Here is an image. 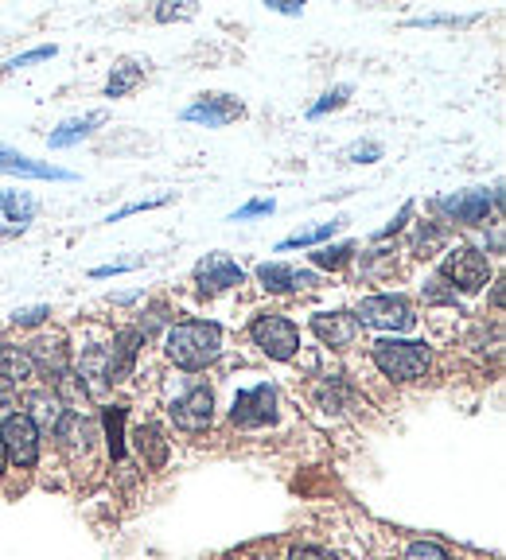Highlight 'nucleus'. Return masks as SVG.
I'll return each mask as SVG.
<instances>
[{
	"instance_id": "nucleus-1",
	"label": "nucleus",
	"mask_w": 506,
	"mask_h": 560,
	"mask_svg": "<svg viewBox=\"0 0 506 560\" xmlns=\"http://www.w3.org/2000/svg\"><path fill=\"white\" fill-rule=\"evenodd\" d=\"M164 354L180 370H207L222 354V331H218V323H207V319L172 323L168 335H164Z\"/></svg>"
},
{
	"instance_id": "nucleus-2",
	"label": "nucleus",
	"mask_w": 506,
	"mask_h": 560,
	"mask_svg": "<svg viewBox=\"0 0 506 560\" xmlns=\"http://www.w3.org/2000/svg\"><path fill=\"white\" fill-rule=\"evenodd\" d=\"M370 362L390 382H417L429 374L433 350L425 343H413V339H378V343H370Z\"/></svg>"
},
{
	"instance_id": "nucleus-3",
	"label": "nucleus",
	"mask_w": 506,
	"mask_h": 560,
	"mask_svg": "<svg viewBox=\"0 0 506 560\" xmlns=\"http://www.w3.org/2000/svg\"><path fill=\"white\" fill-rule=\"evenodd\" d=\"M440 280L460 296V292H483L487 288V280H491V261L479 253V249H471V245H456V249H448L444 253V261H440Z\"/></svg>"
},
{
	"instance_id": "nucleus-4",
	"label": "nucleus",
	"mask_w": 506,
	"mask_h": 560,
	"mask_svg": "<svg viewBox=\"0 0 506 560\" xmlns=\"http://www.w3.org/2000/svg\"><path fill=\"white\" fill-rule=\"evenodd\" d=\"M250 339L253 347H261L273 362H292L300 354V327L281 312L257 315L250 323Z\"/></svg>"
},
{
	"instance_id": "nucleus-5",
	"label": "nucleus",
	"mask_w": 506,
	"mask_h": 560,
	"mask_svg": "<svg viewBox=\"0 0 506 560\" xmlns=\"http://www.w3.org/2000/svg\"><path fill=\"white\" fill-rule=\"evenodd\" d=\"M355 319H359V327H378V331H386L390 339L401 335V331H409L413 323H417V315H413V304L405 300V296H366L359 300V308H355Z\"/></svg>"
},
{
	"instance_id": "nucleus-6",
	"label": "nucleus",
	"mask_w": 506,
	"mask_h": 560,
	"mask_svg": "<svg viewBox=\"0 0 506 560\" xmlns=\"http://www.w3.org/2000/svg\"><path fill=\"white\" fill-rule=\"evenodd\" d=\"M277 409H281L277 385L257 382V385H246V389H238V393H234L230 420H234L238 428L253 432V428H265V424H273V420H277Z\"/></svg>"
},
{
	"instance_id": "nucleus-7",
	"label": "nucleus",
	"mask_w": 506,
	"mask_h": 560,
	"mask_svg": "<svg viewBox=\"0 0 506 560\" xmlns=\"http://www.w3.org/2000/svg\"><path fill=\"white\" fill-rule=\"evenodd\" d=\"M168 420H172L180 432H191V436H195V432H207V428L215 424V393H211V385L191 382L180 397H172Z\"/></svg>"
},
{
	"instance_id": "nucleus-8",
	"label": "nucleus",
	"mask_w": 506,
	"mask_h": 560,
	"mask_svg": "<svg viewBox=\"0 0 506 560\" xmlns=\"http://www.w3.org/2000/svg\"><path fill=\"white\" fill-rule=\"evenodd\" d=\"M0 448L8 455V463L16 467H36L39 463V428L24 413L0 420Z\"/></svg>"
},
{
	"instance_id": "nucleus-9",
	"label": "nucleus",
	"mask_w": 506,
	"mask_h": 560,
	"mask_svg": "<svg viewBox=\"0 0 506 560\" xmlns=\"http://www.w3.org/2000/svg\"><path fill=\"white\" fill-rule=\"evenodd\" d=\"M24 350H28L32 366H36V374L51 378V382H59L71 370V347H67V335L63 331H39Z\"/></svg>"
},
{
	"instance_id": "nucleus-10",
	"label": "nucleus",
	"mask_w": 506,
	"mask_h": 560,
	"mask_svg": "<svg viewBox=\"0 0 506 560\" xmlns=\"http://www.w3.org/2000/svg\"><path fill=\"white\" fill-rule=\"evenodd\" d=\"M499 207V191L487 195V191H456V195H440L436 210L448 214V222H460V226H479L487 222V214Z\"/></svg>"
},
{
	"instance_id": "nucleus-11",
	"label": "nucleus",
	"mask_w": 506,
	"mask_h": 560,
	"mask_svg": "<svg viewBox=\"0 0 506 560\" xmlns=\"http://www.w3.org/2000/svg\"><path fill=\"white\" fill-rule=\"evenodd\" d=\"M195 284H199L203 296H218V292H226V288L246 284V269H242L234 257H226V253H211V257H203V261L195 265Z\"/></svg>"
},
{
	"instance_id": "nucleus-12",
	"label": "nucleus",
	"mask_w": 506,
	"mask_h": 560,
	"mask_svg": "<svg viewBox=\"0 0 506 560\" xmlns=\"http://www.w3.org/2000/svg\"><path fill=\"white\" fill-rule=\"evenodd\" d=\"M246 109L234 94H203L199 102H191L183 109V121H195V125H207V129H222L230 121H238Z\"/></svg>"
},
{
	"instance_id": "nucleus-13",
	"label": "nucleus",
	"mask_w": 506,
	"mask_h": 560,
	"mask_svg": "<svg viewBox=\"0 0 506 560\" xmlns=\"http://www.w3.org/2000/svg\"><path fill=\"white\" fill-rule=\"evenodd\" d=\"M133 452H137V459L145 463L148 471H164L168 459H172V440H168V432L156 420H141L133 428Z\"/></svg>"
},
{
	"instance_id": "nucleus-14",
	"label": "nucleus",
	"mask_w": 506,
	"mask_h": 560,
	"mask_svg": "<svg viewBox=\"0 0 506 560\" xmlns=\"http://www.w3.org/2000/svg\"><path fill=\"white\" fill-rule=\"evenodd\" d=\"M312 331H316V339L324 343V347H335V350H347V347H359V319L351 312H320L312 315Z\"/></svg>"
},
{
	"instance_id": "nucleus-15",
	"label": "nucleus",
	"mask_w": 506,
	"mask_h": 560,
	"mask_svg": "<svg viewBox=\"0 0 506 560\" xmlns=\"http://www.w3.org/2000/svg\"><path fill=\"white\" fill-rule=\"evenodd\" d=\"M253 277H257V284H261L265 292H300V288L320 284L316 273L296 269V265H281V261H265V265H257Z\"/></svg>"
},
{
	"instance_id": "nucleus-16",
	"label": "nucleus",
	"mask_w": 506,
	"mask_h": 560,
	"mask_svg": "<svg viewBox=\"0 0 506 560\" xmlns=\"http://www.w3.org/2000/svg\"><path fill=\"white\" fill-rule=\"evenodd\" d=\"M39 203L28 191H0V234H24L36 222Z\"/></svg>"
},
{
	"instance_id": "nucleus-17",
	"label": "nucleus",
	"mask_w": 506,
	"mask_h": 560,
	"mask_svg": "<svg viewBox=\"0 0 506 560\" xmlns=\"http://www.w3.org/2000/svg\"><path fill=\"white\" fill-rule=\"evenodd\" d=\"M24 417L36 424L39 432H51L55 436V428H59V420L67 417V405L59 401V393L47 385V389H32L28 393V413Z\"/></svg>"
},
{
	"instance_id": "nucleus-18",
	"label": "nucleus",
	"mask_w": 506,
	"mask_h": 560,
	"mask_svg": "<svg viewBox=\"0 0 506 560\" xmlns=\"http://www.w3.org/2000/svg\"><path fill=\"white\" fill-rule=\"evenodd\" d=\"M0 172L4 175H28V179H74V172H63V168H51V164H39L32 156L0 144Z\"/></svg>"
},
{
	"instance_id": "nucleus-19",
	"label": "nucleus",
	"mask_w": 506,
	"mask_h": 560,
	"mask_svg": "<svg viewBox=\"0 0 506 560\" xmlns=\"http://www.w3.org/2000/svg\"><path fill=\"white\" fill-rule=\"evenodd\" d=\"M32 378H36V366H32L28 350L24 347H0V385L20 389V385H28Z\"/></svg>"
},
{
	"instance_id": "nucleus-20",
	"label": "nucleus",
	"mask_w": 506,
	"mask_h": 560,
	"mask_svg": "<svg viewBox=\"0 0 506 560\" xmlns=\"http://www.w3.org/2000/svg\"><path fill=\"white\" fill-rule=\"evenodd\" d=\"M98 125H106V113H102V109L82 113V117H71V121H63V125L47 137V144H51V148H71V144H78L82 137H90Z\"/></svg>"
},
{
	"instance_id": "nucleus-21",
	"label": "nucleus",
	"mask_w": 506,
	"mask_h": 560,
	"mask_svg": "<svg viewBox=\"0 0 506 560\" xmlns=\"http://www.w3.org/2000/svg\"><path fill=\"white\" fill-rule=\"evenodd\" d=\"M347 226V218H335V222H320V226H312V230H300V234H292L285 242H277V253H285V249H304V245H320L327 242L331 234H339Z\"/></svg>"
},
{
	"instance_id": "nucleus-22",
	"label": "nucleus",
	"mask_w": 506,
	"mask_h": 560,
	"mask_svg": "<svg viewBox=\"0 0 506 560\" xmlns=\"http://www.w3.org/2000/svg\"><path fill=\"white\" fill-rule=\"evenodd\" d=\"M106 448L113 463L125 459V405H109L106 409Z\"/></svg>"
},
{
	"instance_id": "nucleus-23",
	"label": "nucleus",
	"mask_w": 506,
	"mask_h": 560,
	"mask_svg": "<svg viewBox=\"0 0 506 560\" xmlns=\"http://www.w3.org/2000/svg\"><path fill=\"white\" fill-rule=\"evenodd\" d=\"M141 78H145V67H141V63H121V67L109 74L106 98H125L129 90H137V86H141Z\"/></svg>"
},
{
	"instance_id": "nucleus-24",
	"label": "nucleus",
	"mask_w": 506,
	"mask_h": 560,
	"mask_svg": "<svg viewBox=\"0 0 506 560\" xmlns=\"http://www.w3.org/2000/svg\"><path fill=\"white\" fill-rule=\"evenodd\" d=\"M448 242V230L444 226H436V222H421L417 226V234H413V253H421V257H433L436 245Z\"/></svg>"
},
{
	"instance_id": "nucleus-25",
	"label": "nucleus",
	"mask_w": 506,
	"mask_h": 560,
	"mask_svg": "<svg viewBox=\"0 0 506 560\" xmlns=\"http://www.w3.org/2000/svg\"><path fill=\"white\" fill-rule=\"evenodd\" d=\"M351 257H355V242L327 245V249H320V253H312V261H316L320 269H343Z\"/></svg>"
},
{
	"instance_id": "nucleus-26",
	"label": "nucleus",
	"mask_w": 506,
	"mask_h": 560,
	"mask_svg": "<svg viewBox=\"0 0 506 560\" xmlns=\"http://www.w3.org/2000/svg\"><path fill=\"white\" fill-rule=\"evenodd\" d=\"M343 160H351V164H374V160H382V144L378 140H359V144H351L343 152Z\"/></svg>"
},
{
	"instance_id": "nucleus-27",
	"label": "nucleus",
	"mask_w": 506,
	"mask_h": 560,
	"mask_svg": "<svg viewBox=\"0 0 506 560\" xmlns=\"http://www.w3.org/2000/svg\"><path fill=\"white\" fill-rule=\"evenodd\" d=\"M347 98H351V86H335V90H327L324 98L308 109V117L316 121V117H324V113H331V109H339V105L347 102Z\"/></svg>"
},
{
	"instance_id": "nucleus-28",
	"label": "nucleus",
	"mask_w": 506,
	"mask_h": 560,
	"mask_svg": "<svg viewBox=\"0 0 506 560\" xmlns=\"http://www.w3.org/2000/svg\"><path fill=\"white\" fill-rule=\"evenodd\" d=\"M421 296H425V304H452V308L460 304V296H456V292H452V288H448L440 277L429 280V284L421 288Z\"/></svg>"
},
{
	"instance_id": "nucleus-29",
	"label": "nucleus",
	"mask_w": 506,
	"mask_h": 560,
	"mask_svg": "<svg viewBox=\"0 0 506 560\" xmlns=\"http://www.w3.org/2000/svg\"><path fill=\"white\" fill-rule=\"evenodd\" d=\"M55 55H59V47H55V43H47V47H36V51H24V55H16V59H8V67H4V70L32 67V63H43V59H55Z\"/></svg>"
},
{
	"instance_id": "nucleus-30",
	"label": "nucleus",
	"mask_w": 506,
	"mask_h": 560,
	"mask_svg": "<svg viewBox=\"0 0 506 560\" xmlns=\"http://www.w3.org/2000/svg\"><path fill=\"white\" fill-rule=\"evenodd\" d=\"M405 560H452L436 541H413L409 549H405Z\"/></svg>"
},
{
	"instance_id": "nucleus-31",
	"label": "nucleus",
	"mask_w": 506,
	"mask_h": 560,
	"mask_svg": "<svg viewBox=\"0 0 506 560\" xmlns=\"http://www.w3.org/2000/svg\"><path fill=\"white\" fill-rule=\"evenodd\" d=\"M273 210H277V203H273V199H253V203H246L242 210H234V214H230V222H250V218L273 214Z\"/></svg>"
},
{
	"instance_id": "nucleus-32",
	"label": "nucleus",
	"mask_w": 506,
	"mask_h": 560,
	"mask_svg": "<svg viewBox=\"0 0 506 560\" xmlns=\"http://www.w3.org/2000/svg\"><path fill=\"white\" fill-rule=\"evenodd\" d=\"M164 203H168V195H156V199H141V203H129V207L113 210L106 222H121V218H129V214H141V210H156V207H164Z\"/></svg>"
},
{
	"instance_id": "nucleus-33",
	"label": "nucleus",
	"mask_w": 506,
	"mask_h": 560,
	"mask_svg": "<svg viewBox=\"0 0 506 560\" xmlns=\"http://www.w3.org/2000/svg\"><path fill=\"white\" fill-rule=\"evenodd\" d=\"M47 315H51L47 304H39V308H20V312L12 315V323H16V327H36V323H43Z\"/></svg>"
},
{
	"instance_id": "nucleus-34",
	"label": "nucleus",
	"mask_w": 506,
	"mask_h": 560,
	"mask_svg": "<svg viewBox=\"0 0 506 560\" xmlns=\"http://www.w3.org/2000/svg\"><path fill=\"white\" fill-rule=\"evenodd\" d=\"M285 560H339L335 553H327V549H320V545H296Z\"/></svg>"
},
{
	"instance_id": "nucleus-35",
	"label": "nucleus",
	"mask_w": 506,
	"mask_h": 560,
	"mask_svg": "<svg viewBox=\"0 0 506 560\" xmlns=\"http://www.w3.org/2000/svg\"><path fill=\"white\" fill-rule=\"evenodd\" d=\"M187 16H195V4H183V8L160 4V8H156V20H160V24H168V20H187Z\"/></svg>"
},
{
	"instance_id": "nucleus-36",
	"label": "nucleus",
	"mask_w": 506,
	"mask_h": 560,
	"mask_svg": "<svg viewBox=\"0 0 506 560\" xmlns=\"http://www.w3.org/2000/svg\"><path fill=\"white\" fill-rule=\"evenodd\" d=\"M141 261H117V265H102V269H94L90 277L94 280H102V277H121V273H133Z\"/></svg>"
},
{
	"instance_id": "nucleus-37",
	"label": "nucleus",
	"mask_w": 506,
	"mask_h": 560,
	"mask_svg": "<svg viewBox=\"0 0 506 560\" xmlns=\"http://www.w3.org/2000/svg\"><path fill=\"white\" fill-rule=\"evenodd\" d=\"M409 218H413V203H405V207H401L398 218H394V222H390V226H386V230H382L378 238H390V234H398V230H401V226H405V222H409Z\"/></svg>"
},
{
	"instance_id": "nucleus-38",
	"label": "nucleus",
	"mask_w": 506,
	"mask_h": 560,
	"mask_svg": "<svg viewBox=\"0 0 506 560\" xmlns=\"http://www.w3.org/2000/svg\"><path fill=\"white\" fill-rule=\"evenodd\" d=\"M269 12H281V16H300V4H296V0H269Z\"/></svg>"
},
{
	"instance_id": "nucleus-39",
	"label": "nucleus",
	"mask_w": 506,
	"mask_h": 560,
	"mask_svg": "<svg viewBox=\"0 0 506 560\" xmlns=\"http://www.w3.org/2000/svg\"><path fill=\"white\" fill-rule=\"evenodd\" d=\"M4 471H8V455H4V448H0V479H4Z\"/></svg>"
},
{
	"instance_id": "nucleus-40",
	"label": "nucleus",
	"mask_w": 506,
	"mask_h": 560,
	"mask_svg": "<svg viewBox=\"0 0 506 560\" xmlns=\"http://www.w3.org/2000/svg\"><path fill=\"white\" fill-rule=\"evenodd\" d=\"M257 560H277V557H257Z\"/></svg>"
}]
</instances>
